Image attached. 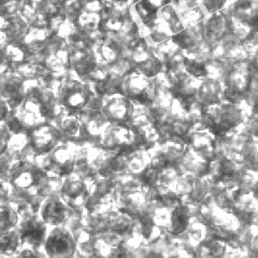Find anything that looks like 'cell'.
Returning a JSON list of instances; mask_svg holds the SVG:
<instances>
[{"label": "cell", "mask_w": 258, "mask_h": 258, "mask_svg": "<svg viewBox=\"0 0 258 258\" xmlns=\"http://www.w3.org/2000/svg\"><path fill=\"white\" fill-rule=\"evenodd\" d=\"M55 93L59 102L67 110L79 111L90 101V87L84 82L69 79L57 83Z\"/></svg>", "instance_id": "obj_1"}, {"label": "cell", "mask_w": 258, "mask_h": 258, "mask_svg": "<svg viewBox=\"0 0 258 258\" xmlns=\"http://www.w3.org/2000/svg\"><path fill=\"white\" fill-rule=\"evenodd\" d=\"M43 247L48 257H69L73 256L76 251L77 242L69 230L64 227L53 226L47 233Z\"/></svg>", "instance_id": "obj_2"}, {"label": "cell", "mask_w": 258, "mask_h": 258, "mask_svg": "<svg viewBox=\"0 0 258 258\" xmlns=\"http://www.w3.org/2000/svg\"><path fill=\"white\" fill-rule=\"evenodd\" d=\"M47 223L41 218L26 215L19 223V230L24 247L36 250L44 246L47 238Z\"/></svg>", "instance_id": "obj_3"}, {"label": "cell", "mask_w": 258, "mask_h": 258, "mask_svg": "<svg viewBox=\"0 0 258 258\" xmlns=\"http://www.w3.org/2000/svg\"><path fill=\"white\" fill-rule=\"evenodd\" d=\"M28 133L29 146L36 153L52 151L60 143L63 136L57 127L46 123Z\"/></svg>", "instance_id": "obj_4"}, {"label": "cell", "mask_w": 258, "mask_h": 258, "mask_svg": "<svg viewBox=\"0 0 258 258\" xmlns=\"http://www.w3.org/2000/svg\"><path fill=\"white\" fill-rule=\"evenodd\" d=\"M136 106L124 95H110L102 106V114L110 123L131 121Z\"/></svg>", "instance_id": "obj_5"}, {"label": "cell", "mask_w": 258, "mask_h": 258, "mask_svg": "<svg viewBox=\"0 0 258 258\" xmlns=\"http://www.w3.org/2000/svg\"><path fill=\"white\" fill-rule=\"evenodd\" d=\"M69 213V204L63 197L50 196L43 200L39 209L40 218L50 226H59L65 222Z\"/></svg>", "instance_id": "obj_6"}, {"label": "cell", "mask_w": 258, "mask_h": 258, "mask_svg": "<svg viewBox=\"0 0 258 258\" xmlns=\"http://www.w3.org/2000/svg\"><path fill=\"white\" fill-rule=\"evenodd\" d=\"M70 51L69 68L78 77H90L100 64L96 50L91 47L74 48Z\"/></svg>", "instance_id": "obj_7"}, {"label": "cell", "mask_w": 258, "mask_h": 258, "mask_svg": "<svg viewBox=\"0 0 258 258\" xmlns=\"http://www.w3.org/2000/svg\"><path fill=\"white\" fill-rule=\"evenodd\" d=\"M61 196L71 206H80L89 198V189L80 178H69L62 183Z\"/></svg>", "instance_id": "obj_8"}, {"label": "cell", "mask_w": 258, "mask_h": 258, "mask_svg": "<svg viewBox=\"0 0 258 258\" xmlns=\"http://www.w3.org/2000/svg\"><path fill=\"white\" fill-rule=\"evenodd\" d=\"M147 197L137 189H132L125 192L121 198L120 212L125 213L131 217L140 218L144 212L147 211Z\"/></svg>", "instance_id": "obj_9"}, {"label": "cell", "mask_w": 258, "mask_h": 258, "mask_svg": "<svg viewBox=\"0 0 258 258\" xmlns=\"http://www.w3.org/2000/svg\"><path fill=\"white\" fill-rule=\"evenodd\" d=\"M223 89L222 82L217 79H207L201 81L197 93V101L205 106L221 103Z\"/></svg>", "instance_id": "obj_10"}, {"label": "cell", "mask_w": 258, "mask_h": 258, "mask_svg": "<svg viewBox=\"0 0 258 258\" xmlns=\"http://www.w3.org/2000/svg\"><path fill=\"white\" fill-rule=\"evenodd\" d=\"M190 207L186 204H178L170 209L169 221L166 228L170 234H183L188 230L190 225Z\"/></svg>", "instance_id": "obj_11"}, {"label": "cell", "mask_w": 258, "mask_h": 258, "mask_svg": "<svg viewBox=\"0 0 258 258\" xmlns=\"http://www.w3.org/2000/svg\"><path fill=\"white\" fill-rule=\"evenodd\" d=\"M214 135L206 130H200L192 134L190 138V149L201 157L207 159L214 153Z\"/></svg>", "instance_id": "obj_12"}, {"label": "cell", "mask_w": 258, "mask_h": 258, "mask_svg": "<svg viewBox=\"0 0 258 258\" xmlns=\"http://www.w3.org/2000/svg\"><path fill=\"white\" fill-rule=\"evenodd\" d=\"M20 210L18 202H7L1 204L0 209V227L1 232L16 228L19 224Z\"/></svg>", "instance_id": "obj_13"}, {"label": "cell", "mask_w": 258, "mask_h": 258, "mask_svg": "<svg viewBox=\"0 0 258 258\" xmlns=\"http://www.w3.org/2000/svg\"><path fill=\"white\" fill-rule=\"evenodd\" d=\"M23 246L19 228H12L1 232L0 252L1 255H10Z\"/></svg>", "instance_id": "obj_14"}, {"label": "cell", "mask_w": 258, "mask_h": 258, "mask_svg": "<svg viewBox=\"0 0 258 258\" xmlns=\"http://www.w3.org/2000/svg\"><path fill=\"white\" fill-rule=\"evenodd\" d=\"M159 17L163 19L169 26L173 35L181 32L186 28V26L181 20L180 13L177 10L176 7L171 3L165 4L159 10Z\"/></svg>", "instance_id": "obj_15"}, {"label": "cell", "mask_w": 258, "mask_h": 258, "mask_svg": "<svg viewBox=\"0 0 258 258\" xmlns=\"http://www.w3.org/2000/svg\"><path fill=\"white\" fill-rule=\"evenodd\" d=\"M56 127L62 133L63 136L77 137L81 136L82 124L81 120L75 114L65 113L58 117Z\"/></svg>", "instance_id": "obj_16"}, {"label": "cell", "mask_w": 258, "mask_h": 258, "mask_svg": "<svg viewBox=\"0 0 258 258\" xmlns=\"http://www.w3.org/2000/svg\"><path fill=\"white\" fill-rule=\"evenodd\" d=\"M151 163V155L148 152L134 153L128 159V168L133 173L141 174V172Z\"/></svg>", "instance_id": "obj_17"}, {"label": "cell", "mask_w": 258, "mask_h": 258, "mask_svg": "<svg viewBox=\"0 0 258 258\" xmlns=\"http://www.w3.org/2000/svg\"><path fill=\"white\" fill-rule=\"evenodd\" d=\"M206 16H207V14L205 13L201 6L196 7L194 9H190V10L185 11V12L180 13L181 20L186 27L200 24L207 18Z\"/></svg>", "instance_id": "obj_18"}, {"label": "cell", "mask_w": 258, "mask_h": 258, "mask_svg": "<svg viewBox=\"0 0 258 258\" xmlns=\"http://www.w3.org/2000/svg\"><path fill=\"white\" fill-rule=\"evenodd\" d=\"M227 3L228 0H200V6L207 16L222 11Z\"/></svg>", "instance_id": "obj_19"}, {"label": "cell", "mask_w": 258, "mask_h": 258, "mask_svg": "<svg viewBox=\"0 0 258 258\" xmlns=\"http://www.w3.org/2000/svg\"><path fill=\"white\" fill-rule=\"evenodd\" d=\"M173 5L179 13L185 12L200 6V0H175Z\"/></svg>", "instance_id": "obj_20"}]
</instances>
